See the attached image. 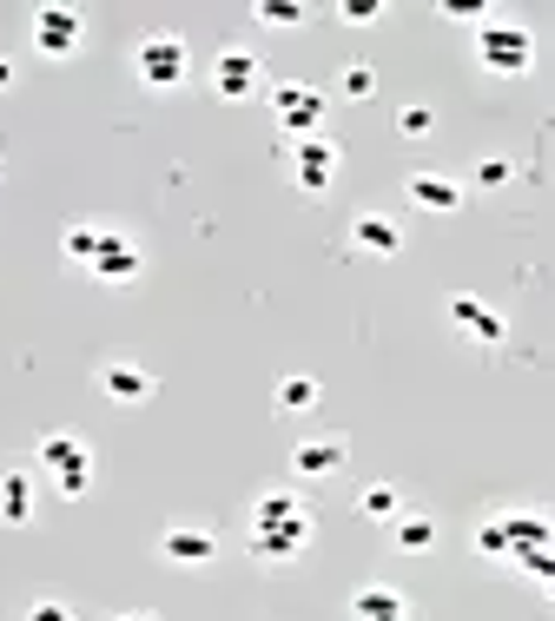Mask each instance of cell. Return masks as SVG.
<instances>
[{
    "label": "cell",
    "instance_id": "obj_1",
    "mask_svg": "<svg viewBox=\"0 0 555 621\" xmlns=\"http://www.w3.org/2000/svg\"><path fill=\"white\" fill-rule=\"evenodd\" d=\"M132 73H139L152 93H172V86L192 73V53H185L179 33H152V40H139V53H132Z\"/></svg>",
    "mask_w": 555,
    "mask_h": 621
},
{
    "label": "cell",
    "instance_id": "obj_2",
    "mask_svg": "<svg viewBox=\"0 0 555 621\" xmlns=\"http://www.w3.org/2000/svg\"><path fill=\"white\" fill-rule=\"evenodd\" d=\"M477 60H483V73L510 79V73H530L536 40H530L523 26H483V33H477Z\"/></svg>",
    "mask_w": 555,
    "mask_h": 621
},
{
    "label": "cell",
    "instance_id": "obj_3",
    "mask_svg": "<svg viewBox=\"0 0 555 621\" xmlns=\"http://www.w3.org/2000/svg\"><path fill=\"white\" fill-rule=\"evenodd\" d=\"M258 86H265V66H258L252 46H225L212 60V93L218 99H258Z\"/></svg>",
    "mask_w": 555,
    "mask_h": 621
},
{
    "label": "cell",
    "instance_id": "obj_4",
    "mask_svg": "<svg viewBox=\"0 0 555 621\" xmlns=\"http://www.w3.org/2000/svg\"><path fill=\"white\" fill-rule=\"evenodd\" d=\"M271 113L291 139H318V119H324V93L318 86H278L271 93Z\"/></svg>",
    "mask_w": 555,
    "mask_h": 621
},
{
    "label": "cell",
    "instance_id": "obj_5",
    "mask_svg": "<svg viewBox=\"0 0 555 621\" xmlns=\"http://www.w3.org/2000/svg\"><path fill=\"white\" fill-rule=\"evenodd\" d=\"M291 179H298V192L324 199L331 179H338V146H331V139H298V146H291Z\"/></svg>",
    "mask_w": 555,
    "mask_h": 621
},
{
    "label": "cell",
    "instance_id": "obj_6",
    "mask_svg": "<svg viewBox=\"0 0 555 621\" xmlns=\"http://www.w3.org/2000/svg\"><path fill=\"white\" fill-rule=\"evenodd\" d=\"M79 40H86V20H79L73 7H40V13H33V46H40L46 60H66Z\"/></svg>",
    "mask_w": 555,
    "mask_h": 621
},
{
    "label": "cell",
    "instance_id": "obj_7",
    "mask_svg": "<svg viewBox=\"0 0 555 621\" xmlns=\"http://www.w3.org/2000/svg\"><path fill=\"white\" fill-rule=\"evenodd\" d=\"M159 556H166L172 569H205V563L218 556V536L199 529V523H172V529L159 536Z\"/></svg>",
    "mask_w": 555,
    "mask_h": 621
},
{
    "label": "cell",
    "instance_id": "obj_8",
    "mask_svg": "<svg viewBox=\"0 0 555 621\" xmlns=\"http://www.w3.org/2000/svg\"><path fill=\"white\" fill-rule=\"evenodd\" d=\"M305 543H311V516H298V523H252V556L258 563H291Z\"/></svg>",
    "mask_w": 555,
    "mask_h": 621
},
{
    "label": "cell",
    "instance_id": "obj_9",
    "mask_svg": "<svg viewBox=\"0 0 555 621\" xmlns=\"http://www.w3.org/2000/svg\"><path fill=\"white\" fill-rule=\"evenodd\" d=\"M139 245L126 238V232H106L99 238V258H93V278H106V285H126V278H139Z\"/></svg>",
    "mask_w": 555,
    "mask_h": 621
},
{
    "label": "cell",
    "instance_id": "obj_10",
    "mask_svg": "<svg viewBox=\"0 0 555 621\" xmlns=\"http://www.w3.org/2000/svg\"><path fill=\"white\" fill-rule=\"evenodd\" d=\"M450 324H457V331H470L477 344H503V338H510V324H503L483 298H470V291H463V298H450Z\"/></svg>",
    "mask_w": 555,
    "mask_h": 621
},
{
    "label": "cell",
    "instance_id": "obj_11",
    "mask_svg": "<svg viewBox=\"0 0 555 621\" xmlns=\"http://www.w3.org/2000/svg\"><path fill=\"white\" fill-rule=\"evenodd\" d=\"M351 245H357V251H371V258H397V251H404V232H397V218L364 212V218L351 225Z\"/></svg>",
    "mask_w": 555,
    "mask_h": 621
},
{
    "label": "cell",
    "instance_id": "obj_12",
    "mask_svg": "<svg viewBox=\"0 0 555 621\" xmlns=\"http://www.w3.org/2000/svg\"><path fill=\"white\" fill-rule=\"evenodd\" d=\"M503 536H510V563H523V556H543L549 549V536H555V523L549 516H503Z\"/></svg>",
    "mask_w": 555,
    "mask_h": 621
},
{
    "label": "cell",
    "instance_id": "obj_13",
    "mask_svg": "<svg viewBox=\"0 0 555 621\" xmlns=\"http://www.w3.org/2000/svg\"><path fill=\"white\" fill-rule=\"evenodd\" d=\"M424 212H457L463 205V185L450 179V172H410V185H404Z\"/></svg>",
    "mask_w": 555,
    "mask_h": 621
},
{
    "label": "cell",
    "instance_id": "obj_14",
    "mask_svg": "<svg viewBox=\"0 0 555 621\" xmlns=\"http://www.w3.org/2000/svg\"><path fill=\"white\" fill-rule=\"evenodd\" d=\"M99 390H106L113 404H126V410H132V404H146V397H152V377H146L139 364H119V357H113V364L99 371Z\"/></svg>",
    "mask_w": 555,
    "mask_h": 621
},
{
    "label": "cell",
    "instance_id": "obj_15",
    "mask_svg": "<svg viewBox=\"0 0 555 621\" xmlns=\"http://www.w3.org/2000/svg\"><path fill=\"white\" fill-rule=\"evenodd\" d=\"M351 621H410V602H404L397 589L371 582V589H357V596H351Z\"/></svg>",
    "mask_w": 555,
    "mask_h": 621
},
{
    "label": "cell",
    "instance_id": "obj_16",
    "mask_svg": "<svg viewBox=\"0 0 555 621\" xmlns=\"http://www.w3.org/2000/svg\"><path fill=\"white\" fill-rule=\"evenodd\" d=\"M33 457H40V463H46L53 477H60V470H86V463H93V450H86V443H79L73 430H46Z\"/></svg>",
    "mask_w": 555,
    "mask_h": 621
},
{
    "label": "cell",
    "instance_id": "obj_17",
    "mask_svg": "<svg viewBox=\"0 0 555 621\" xmlns=\"http://www.w3.org/2000/svg\"><path fill=\"white\" fill-rule=\"evenodd\" d=\"M338 463H344V443L338 437H311V443L291 450V477H331Z\"/></svg>",
    "mask_w": 555,
    "mask_h": 621
},
{
    "label": "cell",
    "instance_id": "obj_18",
    "mask_svg": "<svg viewBox=\"0 0 555 621\" xmlns=\"http://www.w3.org/2000/svg\"><path fill=\"white\" fill-rule=\"evenodd\" d=\"M0 523H33V477L26 470H7L0 477Z\"/></svg>",
    "mask_w": 555,
    "mask_h": 621
},
{
    "label": "cell",
    "instance_id": "obj_19",
    "mask_svg": "<svg viewBox=\"0 0 555 621\" xmlns=\"http://www.w3.org/2000/svg\"><path fill=\"white\" fill-rule=\"evenodd\" d=\"M357 516H371V523H397V516H404V490H397V483H364Z\"/></svg>",
    "mask_w": 555,
    "mask_h": 621
},
{
    "label": "cell",
    "instance_id": "obj_20",
    "mask_svg": "<svg viewBox=\"0 0 555 621\" xmlns=\"http://www.w3.org/2000/svg\"><path fill=\"white\" fill-rule=\"evenodd\" d=\"M391 529H397V549H410V556L437 549V516H424V510H404Z\"/></svg>",
    "mask_w": 555,
    "mask_h": 621
},
{
    "label": "cell",
    "instance_id": "obj_21",
    "mask_svg": "<svg viewBox=\"0 0 555 621\" xmlns=\"http://www.w3.org/2000/svg\"><path fill=\"white\" fill-rule=\"evenodd\" d=\"M271 404H278L285 417H305V410H318V377H278Z\"/></svg>",
    "mask_w": 555,
    "mask_h": 621
},
{
    "label": "cell",
    "instance_id": "obj_22",
    "mask_svg": "<svg viewBox=\"0 0 555 621\" xmlns=\"http://www.w3.org/2000/svg\"><path fill=\"white\" fill-rule=\"evenodd\" d=\"M305 516V503L291 496V490H265L258 503H252V523H298Z\"/></svg>",
    "mask_w": 555,
    "mask_h": 621
},
{
    "label": "cell",
    "instance_id": "obj_23",
    "mask_svg": "<svg viewBox=\"0 0 555 621\" xmlns=\"http://www.w3.org/2000/svg\"><path fill=\"white\" fill-rule=\"evenodd\" d=\"M99 238H106L99 225H66V238H60V251H66L73 265H86V271H93V258H99Z\"/></svg>",
    "mask_w": 555,
    "mask_h": 621
},
{
    "label": "cell",
    "instance_id": "obj_24",
    "mask_svg": "<svg viewBox=\"0 0 555 621\" xmlns=\"http://www.w3.org/2000/svg\"><path fill=\"white\" fill-rule=\"evenodd\" d=\"M305 20V7H291V0H258V26H298Z\"/></svg>",
    "mask_w": 555,
    "mask_h": 621
},
{
    "label": "cell",
    "instance_id": "obj_25",
    "mask_svg": "<svg viewBox=\"0 0 555 621\" xmlns=\"http://www.w3.org/2000/svg\"><path fill=\"white\" fill-rule=\"evenodd\" d=\"M430 126H437L430 106H404V113H397V132H404V139H430Z\"/></svg>",
    "mask_w": 555,
    "mask_h": 621
},
{
    "label": "cell",
    "instance_id": "obj_26",
    "mask_svg": "<svg viewBox=\"0 0 555 621\" xmlns=\"http://www.w3.org/2000/svg\"><path fill=\"white\" fill-rule=\"evenodd\" d=\"M477 549H483V556H497V563H510V536H503V516H490V523L477 529Z\"/></svg>",
    "mask_w": 555,
    "mask_h": 621
},
{
    "label": "cell",
    "instance_id": "obj_27",
    "mask_svg": "<svg viewBox=\"0 0 555 621\" xmlns=\"http://www.w3.org/2000/svg\"><path fill=\"white\" fill-rule=\"evenodd\" d=\"M338 86H344V99H371V93H377V73H371V66H344Z\"/></svg>",
    "mask_w": 555,
    "mask_h": 621
},
{
    "label": "cell",
    "instance_id": "obj_28",
    "mask_svg": "<svg viewBox=\"0 0 555 621\" xmlns=\"http://www.w3.org/2000/svg\"><path fill=\"white\" fill-rule=\"evenodd\" d=\"M53 483H60V496H86V483H93V463H86V470H60Z\"/></svg>",
    "mask_w": 555,
    "mask_h": 621
},
{
    "label": "cell",
    "instance_id": "obj_29",
    "mask_svg": "<svg viewBox=\"0 0 555 621\" xmlns=\"http://www.w3.org/2000/svg\"><path fill=\"white\" fill-rule=\"evenodd\" d=\"M338 13H344V20H351V26H364V20H377V13H384V7H377V0H344V7H338Z\"/></svg>",
    "mask_w": 555,
    "mask_h": 621
},
{
    "label": "cell",
    "instance_id": "obj_30",
    "mask_svg": "<svg viewBox=\"0 0 555 621\" xmlns=\"http://www.w3.org/2000/svg\"><path fill=\"white\" fill-rule=\"evenodd\" d=\"M477 185H510V159H483L477 165Z\"/></svg>",
    "mask_w": 555,
    "mask_h": 621
},
{
    "label": "cell",
    "instance_id": "obj_31",
    "mask_svg": "<svg viewBox=\"0 0 555 621\" xmlns=\"http://www.w3.org/2000/svg\"><path fill=\"white\" fill-rule=\"evenodd\" d=\"M26 621H73V615H66V602H33Z\"/></svg>",
    "mask_w": 555,
    "mask_h": 621
},
{
    "label": "cell",
    "instance_id": "obj_32",
    "mask_svg": "<svg viewBox=\"0 0 555 621\" xmlns=\"http://www.w3.org/2000/svg\"><path fill=\"white\" fill-rule=\"evenodd\" d=\"M444 13H450V20H483V0H450Z\"/></svg>",
    "mask_w": 555,
    "mask_h": 621
},
{
    "label": "cell",
    "instance_id": "obj_33",
    "mask_svg": "<svg viewBox=\"0 0 555 621\" xmlns=\"http://www.w3.org/2000/svg\"><path fill=\"white\" fill-rule=\"evenodd\" d=\"M7 86H13V60H0V93H7Z\"/></svg>",
    "mask_w": 555,
    "mask_h": 621
},
{
    "label": "cell",
    "instance_id": "obj_34",
    "mask_svg": "<svg viewBox=\"0 0 555 621\" xmlns=\"http://www.w3.org/2000/svg\"><path fill=\"white\" fill-rule=\"evenodd\" d=\"M543 589H549V596H555V569H549V576H543Z\"/></svg>",
    "mask_w": 555,
    "mask_h": 621
},
{
    "label": "cell",
    "instance_id": "obj_35",
    "mask_svg": "<svg viewBox=\"0 0 555 621\" xmlns=\"http://www.w3.org/2000/svg\"><path fill=\"white\" fill-rule=\"evenodd\" d=\"M119 621H159V615H119Z\"/></svg>",
    "mask_w": 555,
    "mask_h": 621
}]
</instances>
